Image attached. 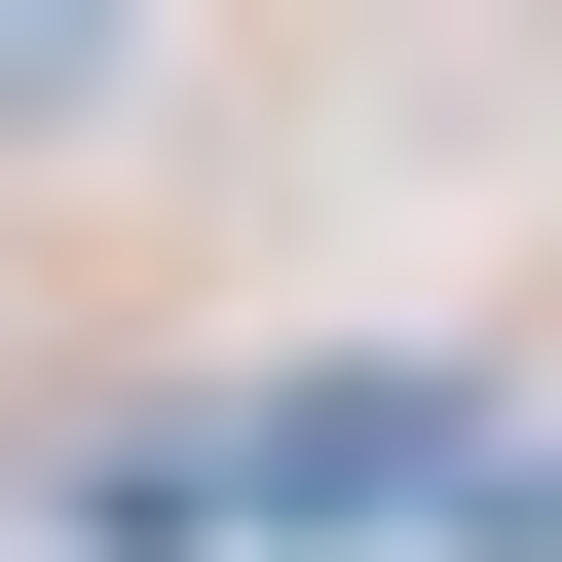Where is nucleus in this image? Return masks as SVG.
Wrapping results in <instances>:
<instances>
[{"label":"nucleus","mask_w":562,"mask_h":562,"mask_svg":"<svg viewBox=\"0 0 562 562\" xmlns=\"http://www.w3.org/2000/svg\"><path fill=\"white\" fill-rule=\"evenodd\" d=\"M76 113H113V38H0V150H76Z\"/></svg>","instance_id":"1"}]
</instances>
